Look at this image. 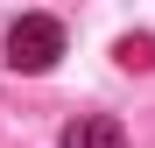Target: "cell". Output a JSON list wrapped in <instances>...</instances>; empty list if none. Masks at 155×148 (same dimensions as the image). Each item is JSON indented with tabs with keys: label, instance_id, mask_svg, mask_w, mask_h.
I'll return each instance as SVG.
<instances>
[{
	"label": "cell",
	"instance_id": "cell-1",
	"mask_svg": "<svg viewBox=\"0 0 155 148\" xmlns=\"http://www.w3.org/2000/svg\"><path fill=\"white\" fill-rule=\"evenodd\" d=\"M57 57H64V28L49 14H21L14 28H7V64L14 71H49Z\"/></svg>",
	"mask_w": 155,
	"mask_h": 148
},
{
	"label": "cell",
	"instance_id": "cell-2",
	"mask_svg": "<svg viewBox=\"0 0 155 148\" xmlns=\"http://www.w3.org/2000/svg\"><path fill=\"white\" fill-rule=\"evenodd\" d=\"M64 148H127V134H120V120H106V113H78L64 127Z\"/></svg>",
	"mask_w": 155,
	"mask_h": 148
},
{
	"label": "cell",
	"instance_id": "cell-3",
	"mask_svg": "<svg viewBox=\"0 0 155 148\" xmlns=\"http://www.w3.org/2000/svg\"><path fill=\"white\" fill-rule=\"evenodd\" d=\"M120 64H127V71H148V64H155V42H148V35H127V42H120Z\"/></svg>",
	"mask_w": 155,
	"mask_h": 148
}]
</instances>
